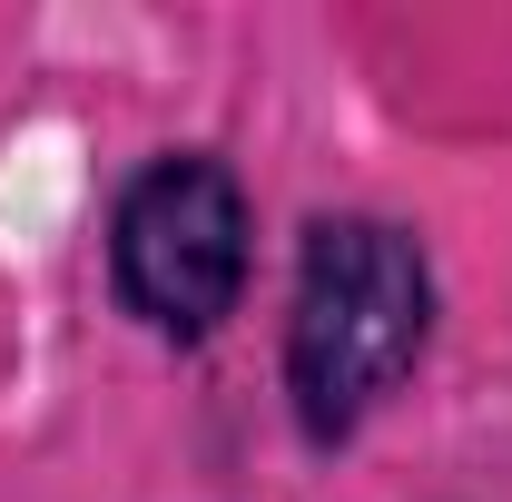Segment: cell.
Returning <instances> with one entry per match:
<instances>
[{"instance_id": "1", "label": "cell", "mask_w": 512, "mask_h": 502, "mask_svg": "<svg viewBox=\"0 0 512 502\" xmlns=\"http://www.w3.org/2000/svg\"><path fill=\"white\" fill-rule=\"evenodd\" d=\"M434 345V266L424 237L394 217H316L296 247V306H286V404L296 434L335 453L404 394Z\"/></svg>"}, {"instance_id": "2", "label": "cell", "mask_w": 512, "mask_h": 502, "mask_svg": "<svg viewBox=\"0 0 512 502\" xmlns=\"http://www.w3.org/2000/svg\"><path fill=\"white\" fill-rule=\"evenodd\" d=\"M256 217L227 158L207 148H168L148 158L109 207V286L119 315H138L158 345H207L237 296H247Z\"/></svg>"}]
</instances>
